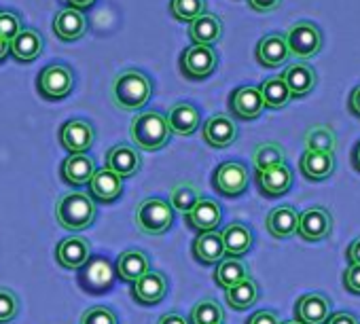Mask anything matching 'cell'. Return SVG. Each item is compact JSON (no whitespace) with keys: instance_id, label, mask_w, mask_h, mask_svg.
I'll return each mask as SVG.
<instances>
[{"instance_id":"1","label":"cell","mask_w":360,"mask_h":324,"mask_svg":"<svg viewBox=\"0 0 360 324\" xmlns=\"http://www.w3.org/2000/svg\"><path fill=\"white\" fill-rule=\"evenodd\" d=\"M112 102L121 110H138L142 108L153 93V85L148 77L136 68L123 70L112 81Z\"/></svg>"},{"instance_id":"2","label":"cell","mask_w":360,"mask_h":324,"mask_svg":"<svg viewBox=\"0 0 360 324\" xmlns=\"http://www.w3.org/2000/svg\"><path fill=\"white\" fill-rule=\"evenodd\" d=\"M129 136L140 150H159L169 140V127L161 112L148 110L131 119Z\"/></svg>"},{"instance_id":"3","label":"cell","mask_w":360,"mask_h":324,"mask_svg":"<svg viewBox=\"0 0 360 324\" xmlns=\"http://www.w3.org/2000/svg\"><path fill=\"white\" fill-rule=\"evenodd\" d=\"M56 219L68 231H83L96 219V204L85 193H68L58 202Z\"/></svg>"},{"instance_id":"4","label":"cell","mask_w":360,"mask_h":324,"mask_svg":"<svg viewBox=\"0 0 360 324\" xmlns=\"http://www.w3.org/2000/svg\"><path fill=\"white\" fill-rule=\"evenodd\" d=\"M174 223V210L167 202L159 197H148L140 202L136 210V225L138 231L144 235H161L165 233Z\"/></svg>"},{"instance_id":"5","label":"cell","mask_w":360,"mask_h":324,"mask_svg":"<svg viewBox=\"0 0 360 324\" xmlns=\"http://www.w3.org/2000/svg\"><path fill=\"white\" fill-rule=\"evenodd\" d=\"M284 39H286L290 56H295L299 60H309V58L318 56L322 49V32L311 22L292 24L288 28V32L284 34Z\"/></svg>"},{"instance_id":"6","label":"cell","mask_w":360,"mask_h":324,"mask_svg":"<svg viewBox=\"0 0 360 324\" xmlns=\"http://www.w3.org/2000/svg\"><path fill=\"white\" fill-rule=\"evenodd\" d=\"M217 64H219L217 51L204 45H191L180 56V70L193 81H202L210 77L217 70Z\"/></svg>"},{"instance_id":"7","label":"cell","mask_w":360,"mask_h":324,"mask_svg":"<svg viewBox=\"0 0 360 324\" xmlns=\"http://www.w3.org/2000/svg\"><path fill=\"white\" fill-rule=\"evenodd\" d=\"M214 189L225 197H238L248 189V168L240 161H225L214 172Z\"/></svg>"},{"instance_id":"8","label":"cell","mask_w":360,"mask_h":324,"mask_svg":"<svg viewBox=\"0 0 360 324\" xmlns=\"http://www.w3.org/2000/svg\"><path fill=\"white\" fill-rule=\"evenodd\" d=\"M75 87L72 70L64 64H51L39 74V91L47 100H62Z\"/></svg>"},{"instance_id":"9","label":"cell","mask_w":360,"mask_h":324,"mask_svg":"<svg viewBox=\"0 0 360 324\" xmlns=\"http://www.w3.org/2000/svg\"><path fill=\"white\" fill-rule=\"evenodd\" d=\"M333 231V216L326 208L322 206H314L307 208L303 214H299V225H297V233L307 240V242H320L326 240Z\"/></svg>"},{"instance_id":"10","label":"cell","mask_w":360,"mask_h":324,"mask_svg":"<svg viewBox=\"0 0 360 324\" xmlns=\"http://www.w3.org/2000/svg\"><path fill=\"white\" fill-rule=\"evenodd\" d=\"M94 127L91 123L83 121V119H72L66 121L60 129V142L66 150H70V155H83L91 148L94 144Z\"/></svg>"},{"instance_id":"11","label":"cell","mask_w":360,"mask_h":324,"mask_svg":"<svg viewBox=\"0 0 360 324\" xmlns=\"http://www.w3.org/2000/svg\"><path fill=\"white\" fill-rule=\"evenodd\" d=\"M330 299L322 292H307L295 305V320L299 324H324L330 316Z\"/></svg>"},{"instance_id":"12","label":"cell","mask_w":360,"mask_h":324,"mask_svg":"<svg viewBox=\"0 0 360 324\" xmlns=\"http://www.w3.org/2000/svg\"><path fill=\"white\" fill-rule=\"evenodd\" d=\"M229 108L236 117L244 119V121H250V119H257L261 117L265 104H263V98H261V89L255 87V85H244V87H238L231 98H229Z\"/></svg>"},{"instance_id":"13","label":"cell","mask_w":360,"mask_h":324,"mask_svg":"<svg viewBox=\"0 0 360 324\" xmlns=\"http://www.w3.org/2000/svg\"><path fill=\"white\" fill-rule=\"evenodd\" d=\"M140 166H142L140 153L129 144H117L106 155V168L121 179L134 176L140 170Z\"/></svg>"},{"instance_id":"14","label":"cell","mask_w":360,"mask_h":324,"mask_svg":"<svg viewBox=\"0 0 360 324\" xmlns=\"http://www.w3.org/2000/svg\"><path fill=\"white\" fill-rule=\"evenodd\" d=\"M282 79L290 91V98H305L307 93L314 91L316 83H318V77H316V70L305 64V62H295L290 64L284 72H282Z\"/></svg>"},{"instance_id":"15","label":"cell","mask_w":360,"mask_h":324,"mask_svg":"<svg viewBox=\"0 0 360 324\" xmlns=\"http://www.w3.org/2000/svg\"><path fill=\"white\" fill-rule=\"evenodd\" d=\"M238 138V125L229 115H214L204 125V140L212 148H227Z\"/></svg>"},{"instance_id":"16","label":"cell","mask_w":360,"mask_h":324,"mask_svg":"<svg viewBox=\"0 0 360 324\" xmlns=\"http://www.w3.org/2000/svg\"><path fill=\"white\" fill-rule=\"evenodd\" d=\"M53 32L64 43L79 41L87 32V20H85V15L81 11H77L72 7H66V9H62L56 15V20H53Z\"/></svg>"},{"instance_id":"17","label":"cell","mask_w":360,"mask_h":324,"mask_svg":"<svg viewBox=\"0 0 360 324\" xmlns=\"http://www.w3.org/2000/svg\"><path fill=\"white\" fill-rule=\"evenodd\" d=\"M257 183H259V189L263 195L280 197V195L288 193L292 187V170L286 164L274 166L269 170H261V172H257Z\"/></svg>"},{"instance_id":"18","label":"cell","mask_w":360,"mask_h":324,"mask_svg":"<svg viewBox=\"0 0 360 324\" xmlns=\"http://www.w3.org/2000/svg\"><path fill=\"white\" fill-rule=\"evenodd\" d=\"M165 121H167L169 134L191 136L200 127V110L189 102H178L169 108Z\"/></svg>"},{"instance_id":"19","label":"cell","mask_w":360,"mask_h":324,"mask_svg":"<svg viewBox=\"0 0 360 324\" xmlns=\"http://www.w3.org/2000/svg\"><path fill=\"white\" fill-rule=\"evenodd\" d=\"M288 58H290V51L282 34H267L257 45V60L265 68H278L286 64Z\"/></svg>"},{"instance_id":"20","label":"cell","mask_w":360,"mask_h":324,"mask_svg":"<svg viewBox=\"0 0 360 324\" xmlns=\"http://www.w3.org/2000/svg\"><path fill=\"white\" fill-rule=\"evenodd\" d=\"M89 242L85 238H66L58 244L56 259L64 269H81L89 261Z\"/></svg>"},{"instance_id":"21","label":"cell","mask_w":360,"mask_h":324,"mask_svg":"<svg viewBox=\"0 0 360 324\" xmlns=\"http://www.w3.org/2000/svg\"><path fill=\"white\" fill-rule=\"evenodd\" d=\"M94 174H96V164H94V159L87 153L68 155L64 159V164H62V179L72 187L89 185Z\"/></svg>"},{"instance_id":"22","label":"cell","mask_w":360,"mask_h":324,"mask_svg":"<svg viewBox=\"0 0 360 324\" xmlns=\"http://www.w3.org/2000/svg\"><path fill=\"white\" fill-rule=\"evenodd\" d=\"M121 191H123V179L110 172L108 168L96 170L94 179L89 181V195L96 202L110 204L121 195Z\"/></svg>"},{"instance_id":"23","label":"cell","mask_w":360,"mask_h":324,"mask_svg":"<svg viewBox=\"0 0 360 324\" xmlns=\"http://www.w3.org/2000/svg\"><path fill=\"white\" fill-rule=\"evenodd\" d=\"M165 292H167V280L161 271H148L131 286L134 299H138L144 305L159 303L165 297Z\"/></svg>"},{"instance_id":"24","label":"cell","mask_w":360,"mask_h":324,"mask_svg":"<svg viewBox=\"0 0 360 324\" xmlns=\"http://www.w3.org/2000/svg\"><path fill=\"white\" fill-rule=\"evenodd\" d=\"M221 37H223V22L219 15L204 13L189 24V39L193 41V45L212 47L214 43L221 41Z\"/></svg>"},{"instance_id":"25","label":"cell","mask_w":360,"mask_h":324,"mask_svg":"<svg viewBox=\"0 0 360 324\" xmlns=\"http://www.w3.org/2000/svg\"><path fill=\"white\" fill-rule=\"evenodd\" d=\"M301 172L307 181H326L335 172V155L305 150L301 155Z\"/></svg>"},{"instance_id":"26","label":"cell","mask_w":360,"mask_h":324,"mask_svg":"<svg viewBox=\"0 0 360 324\" xmlns=\"http://www.w3.org/2000/svg\"><path fill=\"white\" fill-rule=\"evenodd\" d=\"M221 221H223V212L214 200H200L195 208L187 214V225H191L200 233L214 231L221 225Z\"/></svg>"},{"instance_id":"27","label":"cell","mask_w":360,"mask_h":324,"mask_svg":"<svg viewBox=\"0 0 360 324\" xmlns=\"http://www.w3.org/2000/svg\"><path fill=\"white\" fill-rule=\"evenodd\" d=\"M9 53H13L18 62H34L43 53V37L37 30L26 28L9 43Z\"/></svg>"},{"instance_id":"28","label":"cell","mask_w":360,"mask_h":324,"mask_svg":"<svg viewBox=\"0 0 360 324\" xmlns=\"http://www.w3.org/2000/svg\"><path fill=\"white\" fill-rule=\"evenodd\" d=\"M193 254L198 257V261L206 263V265H217L225 259V246H223V238L219 231H208V233H200L193 242Z\"/></svg>"},{"instance_id":"29","label":"cell","mask_w":360,"mask_h":324,"mask_svg":"<svg viewBox=\"0 0 360 324\" xmlns=\"http://www.w3.org/2000/svg\"><path fill=\"white\" fill-rule=\"evenodd\" d=\"M297 225H299V214L292 206H280V208L271 210L267 216V231L278 240L295 235Z\"/></svg>"},{"instance_id":"30","label":"cell","mask_w":360,"mask_h":324,"mask_svg":"<svg viewBox=\"0 0 360 324\" xmlns=\"http://www.w3.org/2000/svg\"><path fill=\"white\" fill-rule=\"evenodd\" d=\"M221 238H223L225 254H229L231 259L244 257L252 248V231L242 223H231L221 233Z\"/></svg>"},{"instance_id":"31","label":"cell","mask_w":360,"mask_h":324,"mask_svg":"<svg viewBox=\"0 0 360 324\" xmlns=\"http://www.w3.org/2000/svg\"><path fill=\"white\" fill-rule=\"evenodd\" d=\"M148 259L144 252L140 250H127L121 252V257L117 259V273L123 282H138L144 273H148Z\"/></svg>"},{"instance_id":"32","label":"cell","mask_w":360,"mask_h":324,"mask_svg":"<svg viewBox=\"0 0 360 324\" xmlns=\"http://www.w3.org/2000/svg\"><path fill=\"white\" fill-rule=\"evenodd\" d=\"M225 299H227V303L233 309L244 311V309H248V307H252L257 303V299H259V286H257L255 280L246 278L240 284L225 288Z\"/></svg>"},{"instance_id":"33","label":"cell","mask_w":360,"mask_h":324,"mask_svg":"<svg viewBox=\"0 0 360 324\" xmlns=\"http://www.w3.org/2000/svg\"><path fill=\"white\" fill-rule=\"evenodd\" d=\"M259 89H261V98H263L265 108H271V110H280V108H284L292 100L282 77L267 79Z\"/></svg>"},{"instance_id":"34","label":"cell","mask_w":360,"mask_h":324,"mask_svg":"<svg viewBox=\"0 0 360 324\" xmlns=\"http://www.w3.org/2000/svg\"><path fill=\"white\" fill-rule=\"evenodd\" d=\"M248 278V269H246V265L240 261V259H223L221 263H219V267H217V271H214V280H217V284L219 286H223V288H229V286H236V284H240L242 280H246Z\"/></svg>"},{"instance_id":"35","label":"cell","mask_w":360,"mask_h":324,"mask_svg":"<svg viewBox=\"0 0 360 324\" xmlns=\"http://www.w3.org/2000/svg\"><path fill=\"white\" fill-rule=\"evenodd\" d=\"M252 161H255V168L257 172L261 170H269L274 166H282L286 164V153L280 144L276 142H263L255 148V155H252Z\"/></svg>"},{"instance_id":"36","label":"cell","mask_w":360,"mask_h":324,"mask_svg":"<svg viewBox=\"0 0 360 324\" xmlns=\"http://www.w3.org/2000/svg\"><path fill=\"white\" fill-rule=\"evenodd\" d=\"M305 146H307V150L333 153L335 155V148H337L335 131L328 125H316L305 134Z\"/></svg>"},{"instance_id":"37","label":"cell","mask_w":360,"mask_h":324,"mask_svg":"<svg viewBox=\"0 0 360 324\" xmlns=\"http://www.w3.org/2000/svg\"><path fill=\"white\" fill-rule=\"evenodd\" d=\"M200 200L202 197H200V191H198L195 185H191V183H180V185H176L172 189V204L169 206L174 210H178V212L189 214Z\"/></svg>"},{"instance_id":"38","label":"cell","mask_w":360,"mask_h":324,"mask_svg":"<svg viewBox=\"0 0 360 324\" xmlns=\"http://www.w3.org/2000/svg\"><path fill=\"white\" fill-rule=\"evenodd\" d=\"M225 311L214 299H204L191 309V324H223Z\"/></svg>"},{"instance_id":"39","label":"cell","mask_w":360,"mask_h":324,"mask_svg":"<svg viewBox=\"0 0 360 324\" xmlns=\"http://www.w3.org/2000/svg\"><path fill=\"white\" fill-rule=\"evenodd\" d=\"M169 9L178 22L191 24L193 20L206 13V0H172Z\"/></svg>"},{"instance_id":"40","label":"cell","mask_w":360,"mask_h":324,"mask_svg":"<svg viewBox=\"0 0 360 324\" xmlns=\"http://www.w3.org/2000/svg\"><path fill=\"white\" fill-rule=\"evenodd\" d=\"M87 280H89L98 290L108 288V286H110V280H112V269H110L108 261H104V259L94 261L91 267L87 269Z\"/></svg>"},{"instance_id":"41","label":"cell","mask_w":360,"mask_h":324,"mask_svg":"<svg viewBox=\"0 0 360 324\" xmlns=\"http://www.w3.org/2000/svg\"><path fill=\"white\" fill-rule=\"evenodd\" d=\"M20 311V299L13 290L0 288V324L11 322Z\"/></svg>"},{"instance_id":"42","label":"cell","mask_w":360,"mask_h":324,"mask_svg":"<svg viewBox=\"0 0 360 324\" xmlns=\"http://www.w3.org/2000/svg\"><path fill=\"white\" fill-rule=\"evenodd\" d=\"M81 324H119V322H117V316L110 307L96 305V307H89L81 316Z\"/></svg>"},{"instance_id":"43","label":"cell","mask_w":360,"mask_h":324,"mask_svg":"<svg viewBox=\"0 0 360 324\" xmlns=\"http://www.w3.org/2000/svg\"><path fill=\"white\" fill-rule=\"evenodd\" d=\"M22 20L15 15V13H9V11H3L0 13V37L5 41H13L20 32H22Z\"/></svg>"},{"instance_id":"44","label":"cell","mask_w":360,"mask_h":324,"mask_svg":"<svg viewBox=\"0 0 360 324\" xmlns=\"http://www.w3.org/2000/svg\"><path fill=\"white\" fill-rule=\"evenodd\" d=\"M343 286L352 294H360V265H349L343 271Z\"/></svg>"},{"instance_id":"45","label":"cell","mask_w":360,"mask_h":324,"mask_svg":"<svg viewBox=\"0 0 360 324\" xmlns=\"http://www.w3.org/2000/svg\"><path fill=\"white\" fill-rule=\"evenodd\" d=\"M246 324H282V322H280V318H278L274 311L263 309V311L252 313V316L248 318V322H246Z\"/></svg>"},{"instance_id":"46","label":"cell","mask_w":360,"mask_h":324,"mask_svg":"<svg viewBox=\"0 0 360 324\" xmlns=\"http://www.w3.org/2000/svg\"><path fill=\"white\" fill-rule=\"evenodd\" d=\"M248 3L259 13H271L282 5V0H248Z\"/></svg>"},{"instance_id":"47","label":"cell","mask_w":360,"mask_h":324,"mask_svg":"<svg viewBox=\"0 0 360 324\" xmlns=\"http://www.w3.org/2000/svg\"><path fill=\"white\" fill-rule=\"evenodd\" d=\"M324 324H358V318L349 311H337V313H330Z\"/></svg>"},{"instance_id":"48","label":"cell","mask_w":360,"mask_h":324,"mask_svg":"<svg viewBox=\"0 0 360 324\" xmlns=\"http://www.w3.org/2000/svg\"><path fill=\"white\" fill-rule=\"evenodd\" d=\"M347 261L349 265H360V238H356L347 248Z\"/></svg>"},{"instance_id":"49","label":"cell","mask_w":360,"mask_h":324,"mask_svg":"<svg viewBox=\"0 0 360 324\" xmlns=\"http://www.w3.org/2000/svg\"><path fill=\"white\" fill-rule=\"evenodd\" d=\"M349 110L356 115V117H360V85L358 87H354V91L349 93Z\"/></svg>"},{"instance_id":"50","label":"cell","mask_w":360,"mask_h":324,"mask_svg":"<svg viewBox=\"0 0 360 324\" xmlns=\"http://www.w3.org/2000/svg\"><path fill=\"white\" fill-rule=\"evenodd\" d=\"M157 324H189V320L183 318V316H178V313H165V316L159 318Z\"/></svg>"},{"instance_id":"51","label":"cell","mask_w":360,"mask_h":324,"mask_svg":"<svg viewBox=\"0 0 360 324\" xmlns=\"http://www.w3.org/2000/svg\"><path fill=\"white\" fill-rule=\"evenodd\" d=\"M66 3L72 7V9H77V11H83V9H89L96 0H66Z\"/></svg>"},{"instance_id":"52","label":"cell","mask_w":360,"mask_h":324,"mask_svg":"<svg viewBox=\"0 0 360 324\" xmlns=\"http://www.w3.org/2000/svg\"><path fill=\"white\" fill-rule=\"evenodd\" d=\"M352 164H354V168L360 172V142L354 146V153H352Z\"/></svg>"},{"instance_id":"53","label":"cell","mask_w":360,"mask_h":324,"mask_svg":"<svg viewBox=\"0 0 360 324\" xmlns=\"http://www.w3.org/2000/svg\"><path fill=\"white\" fill-rule=\"evenodd\" d=\"M7 56H9V41H5L3 37H0V62H3Z\"/></svg>"},{"instance_id":"54","label":"cell","mask_w":360,"mask_h":324,"mask_svg":"<svg viewBox=\"0 0 360 324\" xmlns=\"http://www.w3.org/2000/svg\"><path fill=\"white\" fill-rule=\"evenodd\" d=\"M282 324H299L297 320H290V322H282Z\"/></svg>"}]
</instances>
